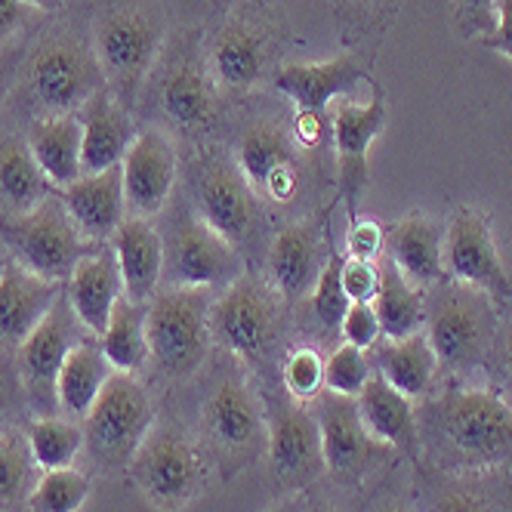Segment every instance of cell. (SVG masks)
<instances>
[{
  "instance_id": "cell-1",
  "label": "cell",
  "mask_w": 512,
  "mask_h": 512,
  "mask_svg": "<svg viewBox=\"0 0 512 512\" xmlns=\"http://www.w3.org/2000/svg\"><path fill=\"white\" fill-rule=\"evenodd\" d=\"M414 417L435 469L472 472L512 460V405L494 392L451 389L426 401Z\"/></svg>"
},
{
  "instance_id": "cell-2",
  "label": "cell",
  "mask_w": 512,
  "mask_h": 512,
  "mask_svg": "<svg viewBox=\"0 0 512 512\" xmlns=\"http://www.w3.org/2000/svg\"><path fill=\"white\" fill-rule=\"evenodd\" d=\"M167 38L164 0H99L93 19V50L108 90L127 108L152 71Z\"/></svg>"
},
{
  "instance_id": "cell-3",
  "label": "cell",
  "mask_w": 512,
  "mask_h": 512,
  "mask_svg": "<svg viewBox=\"0 0 512 512\" xmlns=\"http://www.w3.org/2000/svg\"><path fill=\"white\" fill-rule=\"evenodd\" d=\"M22 87L38 118L75 115L84 102L108 87L93 44L71 28H53L31 47L22 65Z\"/></svg>"
},
{
  "instance_id": "cell-4",
  "label": "cell",
  "mask_w": 512,
  "mask_h": 512,
  "mask_svg": "<svg viewBox=\"0 0 512 512\" xmlns=\"http://www.w3.org/2000/svg\"><path fill=\"white\" fill-rule=\"evenodd\" d=\"M432 287V297L426 300L429 346L442 368L469 371L488 355L497 334V312L491 297L479 287L448 278Z\"/></svg>"
},
{
  "instance_id": "cell-5",
  "label": "cell",
  "mask_w": 512,
  "mask_h": 512,
  "mask_svg": "<svg viewBox=\"0 0 512 512\" xmlns=\"http://www.w3.org/2000/svg\"><path fill=\"white\" fill-rule=\"evenodd\" d=\"M210 290L207 287H164L149 300L145 337L149 355L164 377H192L207 355L210 331Z\"/></svg>"
},
{
  "instance_id": "cell-6",
  "label": "cell",
  "mask_w": 512,
  "mask_h": 512,
  "mask_svg": "<svg viewBox=\"0 0 512 512\" xmlns=\"http://www.w3.org/2000/svg\"><path fill=\"white\" fill-rule=\"evenodd\" d=\"M284 303L269 281L241 275L207 312L210 340L244 361H266L281 343Z\"/></svg>"
},
{
  "instance_id": "cell-7",
  "label": "cell",
  "mask_w": 512,
  "mask_h": 512,
  "mask_svg": "<svg viewBox=\"0 0 512 512\" xmlns=\"http://www.w3.org/2000/svg\"><path fill=\"white\" fill-rule=\"evenodd\" d=\"M0 238L22 269L56 284L68 281L84 256V235L68 216L62 198H47L25 213L7 216L0 223Z\"/></svg>"
},
{
  "instance_id": "cell-8",
  "label": "cell",
  "mask_w": 512,
  "mask_h": 512,
  "mask_svg": "<svg viewBox=\"0 0 512 512\" xmlns=\"http://www.w3.org/2000/svg\"><path fill=\"white\" fill-rule=\"evenodd\" d=\"M130 475L142 497L155 509L176 512L186 509L201 494L204 460L186 432L170 423H158L136 448L130 460Z\"/></svg>"
},
{
  "instance_id": "cell-9",
  "label": "cell",
  "mask_w": 512,
  "mask_h": 512,
  "mask_svg": "<svg viewBox=\"0 0 512 512\" xmlns=\"http://www.w3.org/2000/svg\"><path fill=\"white\" fill-rule=\"evenodd\" d=\"M152 426L155 408L145 386L133 374H112L84 417V445L99 466L118 469L133 460Z\"/></svg>"
},
{
  "instance_id": "cell-10",
  "label": "cell",
  "mask_w": 512,
  "mask_h": 512,
  "mask_svg": "<svg viewBox=\"0 0 512 512\" xmlns=\"http://www.w3.org/2000/svg\"><path fill=\"white\" fill-rule=\"evenodd\" d=\"M155 105L161 118L186 133H198L216 118V81L204 62L198 38L173 44L155 78Z\"/></svg>"
},
{
  "instance_id": "cell-11",
  "label": "cell",
  "mask_w": 512,
  "mask_h": 512,
  "mask_svg": "<svg viewBox=\"0 0 512 512\" xmlns=\"http://www.w3.org/2000/svg\"><path fill=\"white\" fill-rule=\"evenodd\" d=\"M315 420L321 429V451H324V469L343 485L364 482L374 469L389 463L395 448L377 442L364 429L355 398L346 395H324L318 398Z\"/></svg>"
},
{
  "instance_id": "cell-12",
  "label": "cell",
  "mask_w": 512,
  "mask_h": 512,
  "mask_svg": "<svg viewBox=\"0 0 512 512\" xmlns=\"http://www.w3.org/2000/svg\"><path fill=\"white\" fill-rule=\"evenodd\" d=\"M167 287H216L241 278L238 247L213 232L201 216H182L164 241Z\"/></svg>"
},
{
  "instance_id": "cell-13",
  "label": "cell",
  "mask_w": 512,
  "mask_h": 512,
  "mask_svg": "<svg viewBox=\"0 0 512 512\" xmlns=\"http://www.w3.org/2000/svg\"><path fill=\"white\" fill-rule=\"evenodd\" d=\"M198 216L229 244H244L260 229V198L247 186L235 161L207 152L195 170Z\"/></svg>"
},
{
  "instance_id": "cell-14",
  "label": "cell",
  "mask_w": 512,
  "mask_h": 512,
  "mask_svg": "<svg viewBox=\"0 0 512 512\" xmlns=\"http://www.w3.org/2000/svg\"><path fill=\"white\" fill-rule=\"evenodd\" d=\"M278 34L275 19L266 10L241 7L213 34L207 65L219 87L247 90L263 78V68L272 56V41Z\"/></svg>"
},
{
  "instance_id": "cell-15",
  "label": "cell",
  "mask_w": 512,
  "mask_h": 512,
  "mask_svg": "<svg viewBox=\"0 0 512 512\" xmlns=\"http://www.w3.org/2000/svg\"><path fill=\"white\" fill-rule=\"evenodd\" d=\"M81 327L84 324L78 321L68 297L62 294L53 303V309L47 312V318L34 327L31 337L19 346V377L44 417H50V411L59 408L56 380H59V371H62L68 352L78 343H84Z\"/></svg>"
},
{
  "instance_id": "cell-16",
  "label": "cell",
  "mask_w": 512,
  "mask_h": 512,
  "mask_svg": "<svg viewBox=\"0 0 512 512\" xmlns=\"http://www.w3.org/2000/svg\"><path fill=\"white\" fill-rule=\"evenodd\" d=\"M445 275L451 281L485 290L488 297L506 300L512 284L503 272L500 253L488 216L479 207H457L445 229Z\"/></svg>"
},
{
  "instance_id": "cell-17",
  "label": "cell",
  "mask_w": 512,
  "mask_h": 512,
  "mask_svg": "<svg viewBox=\"0 0 512 512\" xmlns=\"http://www.w3.org/2000/svg\"><path fill=\"white\" fill-rule=\"evenodd\" d=\"M238 170L256 198H269L272 204L294 201L300 192V164L297 142L278 121H256L244 130L238 142Z\"/></svg>"
},
{
  "instance_id": "cell-18",
  "label": "cell",
  "mask_w": 512,
  "mask_h": 512,
  "mask_svg": "<svg viewBox=\"0 0 512 512\" xmlns=\"http://www.w3.org/2000/svg\"><path fill=\"white\" fill-rule=\"evenodd\" d=\"M204 435L223 457H250L260 451L263 438H269V426L263 423V408L253 389L238 380L226 377L213 386L201 411Z\"/></svg>"
},
{
  "instance_id": "cell-19",
  "label": "cell",
  "mask_w": 512,
  "mask_h": 512,
  "mask_svg": "<svg viewBox=\"0 0 512 512\" xmlns=\"http://www.w3.org/2000/svg\"><path fill=\"white\" fill-rule=\"evenodd\" d=\"M324 223H327V210L312 219H303V223L284 226L269 247L266 281L290 303L312 294L324 266L334 256L331 247H327Z\"/></svg>"
},
{
  "instance_id": "cell-20",
  "label": "cell",
  "mask_w": 512,
  "mask_h": 512,
  "mask_svg": "<svg viewBox=\"0 0 512 512\" xmlns=\"http://www.w3.org/2000/svg\"><path fill=\"white\" fill-rule=\"evenodd\" d=\"M269 463L281 488H306L324 472L321 429L300 401H281L269 414Z\"/></svg>"
},
{
  "instance_id": "cell-21",
  "label": "cell",
  "mask_w": 512,
  "mask_h": 512,
  "mask_svg": "<svg viewBox=\"0 0 512 512\" xmlns=\"http://www.w3.org/2000/svg\"><path fill=\"white\" fill-rule=\"evenodd\" d=\"M383 124H386V93L380 84H374L368 105L334 99L331 130H334V145H337L340 192L346 195L352 216H355V204L361 192L368 189V176H371L368 152H371V142L380 136Z\"/></svg>"
},
{
  "instance_id": "cell-22",
  "label": "cell",
  "mask_w": 512,
  "mask_h": 512,
  "mask_svg": "<svg viewBox=\"0 0 512 512\" xmlns=\"http://www.w3.org/2000/svg\"><path fill=\"white\" fill-rule=\"evenodd\" d=\"M417 512H512V472L503 466L420 475Z\"/></svg>"
},
{
  "instance_id": "cell-23",
  "label": "cell",
  "mask_w": 512,
  "mask_h": 512,
  "mask_svg": "<svg viewBox=\"0 0 512 512\" xmlns=\"http://www.w3.org/2000/svg\"><path fill=\"white\" fill-rule=\"evenodd\" d=\"M124 201L130 216L149 219L170 201L176 182V149L161 130H142L121 161Z\"/></svg>"
},
{
  "instance_id": "cell-24",
  "label": "cell",
  "mask_w": 512,
  "mask_h": 512,
  "mask_svg": "<svg viewBox=\"0 0 512 512\" xmlns=\"http://www.w3.org/2000/svg\"><path fill=\"white\" fill-rule=\"evenodd\" d=\"M62 294V284L38 278L16 260L0 266V346L19 349Z\"/></svg>"
},
{
  "instance_id": "cell-25",
  "label": "cell",
  "mask_w": 512,
  "mask_h": 512,
  "mask_svg": "<svg viewBox=\"0 0 512 512\" xmlns=\"http://www.w3.org/2000/svg\"><path fill=\"white\" fill-rule=\"evenodd\" d=\"M59 198L68 210V216L75 219L78 232L87 241H105L118 232L124 223V173L121 164L108 167L102 173H87L71 186L59 189Z\"/></svg>"
},
{
  "instance_id": "cell-26",
  "label": "cell",
  "mask_w": 512,
  "mask_h": 512,
  "mask_svg": "<svg viewBox=\"0 0 512 512\" xmlns=\"http://www.w3.org/2000/svg\"><path fill=\"white\" fill-rule=\"evenodd\" d=\"M81 127H84V149H81V170L102 173L108 167H118L133 145V118L130 108L102 87L93 93L81 108Z\"/></svg>"
},
{
  "instance_id": "cell-27",
  "label": "cell",
  "mask_w": 512,
  "mask_h": 512,
  "mask_svg": "<svg viewBox=\"0 0 512 512\" xmlns=\"http://www.w3.org/2000/svg\"><path fill=\"white\" fill-rule=\"evenodd\" d=\"M65 297L87 331L93 337H102L108 318H112V309L124 297V278L115 250H96L90 256H81L68 278Z\"/></svg>"
},
{
  "instance_id": "cell-28",
  "label": "cell",
  "mask_w": 512,
  "mask_h": 512,
  "mask_svg": "<svg viewBox=\"0 0 512 512\" xmlns=\"http://www.w3.org/2000/svg\"><path fill=\"white\" fill-rule=\"evenodd\" d=\"M364 75L368 65L358 56H337L327 62H290L275 68L272 84L297 102V108L324 112L327 102L349 93Z\"/></svg>"
},
{
  "instance_id": "cell-29",
  "label": "cell",
  "mask_w": 512,
  "mask_h": 512,
  "mask_svg": "<svg viewBox=\"0 0 512 512\" xmlns=\"http://www.w3.org/2000/svg\"><path fill=\"white\" fill-rule=\"evenodd\" d=\"M386 253L417 287H432L445 281V229L423 213H411L386 232Z\"/></svg>"
},
{
  "instance_id": "cell-30",
  "label": "cell",
  "mask_w": 512,
  "mask_h": 512,
  "mask_svg": "<svg viewBox=\"0 0 512 512\" xmlns=\"http://www.w3.org/2000/svg\"><path fill=\"white\" fill-rule=\"evenodd\" d=\"M112 250L118 256L124 294L136 303H149L164 275V238L145 219L130 216L112 235Z\"/></svg>"
},
{
  "instance_id": "cell-31",
  "label": "cell",
  "mask_w": 512,
  "mask_h": 512,
  "mask_svg": "<svg viewBox=\"0 0 512 512\" xmlns=\"http://www.w3.org/2000/svg\"><path fill=\"white\" fill-rule=\"evenodd\" d=\"M361 423L368 429L377 442L405 451V454H417L420 438H417V417H414V405L408 395H401L392 383H386L380 374L364 383V389L355 398Z\"/></svg>"
},
{
  "instance_id": "cell-32",
  "label": "cell",
  "mask_w": 512,
  "mask_h": 512,
  "mask_svg": "<svg viewBox=\"0 0 512 512\" xmlns=\"http://www.w3.org/2000/svg\"><path fill=\"white\" fill-rule=\"evenodd\" d=\"M25 139H28V149L50 186L65 189L84 176V170H81V149H84L81 118H75V115L34 118Z\"/></svg>"
},
{
  "instance_id": "cell-33",
  "label": "cell",
  "mask_w": 512,
  "mask_h": 512,
  "mask_svg": "<svg viewBox=\"0 0 512 512\" xmlns=\"http://www.w3.org/2000/svg\"><path fill=\"white\" fill-rule=\"evenodd\" d=\"M112 364H108L102 346L96 343H78L75 349L68 352L59 380H56V401L59 408L75 417L84 420L90 414V408L96 405V398L102 395L105 383L112 380Z\"/></svg>"
},
{
  "instance_id": "cell-34",
  "label": "cell",
  "mask_w": 512,
  "mask_h": 512,
  "mask_svg": "<svg viewBox=\"0 0 512 512\" xmlns=\"http://www.w3.org/2000/svg\"><path fill=\"white\" fill-rule=\"evenodd\" d=\"M371 306L380 318V331L386 340H405V337L423 334V327H426L423 290L401 275L389 256L380 266V290Z\"/></svg>"
},
{
  "instance_id": "cell-35",
  "label": "cell",
  "mask_w": 512,
  "mask_h": 512,
  "mask_svg": "<svg viewBox=\"0 0 512 512\" xmlns=\"http://www.w3.org/2000/svg\"><path fill=\"white\" fill-rule=\"evenodd\" d=\"M374 355H377L380 377L408 398H423L438 371V358L426 334H414L405 340H386L377 346Z\"/></svg>"
},
{
  "instance_id": "cell-36",
  "label": "cell",
  "mask_w": 512,
  "mask_h": 512,
  "mask_svg": "<svg viewBox=\"0 0 512 512\" xmlns=\"http://www.w3.org/2000/svg\"><path fill=\"white\" fill-rule=\"evenodd\" d=\"M47 192L50 182L34 161L28 139L10 136L0 142V207L7 210V216L38 207L50 198Z\"/></svg>"
},
{
  "instance_id": "cell-37",
  "label": "cell",
  "mask_w": 512,
  "mask_h": 512,
  "mask_svg": "<svg viewBox=\"0 0 512 512\" xmlns=\"http://www.w3.org/2000/svg\"><path fill=\"white\" fill-rule=\"evenodd\" d=\"M145 315H149V303H136L124 294L112 309L105 334L99 337L108 364L118 374H139L152 358L149 337H145Z\"/></svg>"
},
{
  "instance_id": "cell-38",
  "label": "cell",
  "mask_w": 512,
  "mask_h": 512,
  "mask_svg": "<svg viewBox=\"0 0 512 512\" xmlns=\"http://www.w3.org/2000/svg\"><path fill=\"white\" fill-rule=\"evenodd\" d=\"M28 435L22 432H0V512H16L28 506V497L38 485Z\"/></svg>"
},
{
  "instance_id": "cell-39",
  "label": "cell",
  "mask_w": 512,
  "mask_h": 512,
  "mask_svg": "<svg viewBox=\"0 0 512 512\" xmlns=\"http://www.w3.org/2000/svg\"><path fill=\"white\" fill-rule=\"evenodd\" d=\"M31 454L44 469H65L75 463L84 448V429L75 420L62 417H41L28 429Z\"/></svg>"
},
{
  "instance_id": "cell-40",
  "label": "cell",
  "mask_w": 512,
  "mask_h": 512,
  "mask_svg": "<svg viewBox=\"0 0 512 512\" xmlns=\"http://www.w3.org/2000/svg\"><path fill=\"white\" fill-rule=\"evenodd\" d=\"M90 497V479L78 469H47L28 497L31 512H78Z\"/></svg>"
},
{
  "instance_id": "cell-41",
  "label": "cell",
  "mask_w": 512,
  "mask_h": 512,
  "mask_svg": "<svg viewBox=\"0 0 512 512\" xmlns=\"http://www.w3.org/2000/svg\"><path fill=\"white\" fill-rule=\"evenodd\" d=\"M340 269H343V256H331V263L324 266L318 284L309 294V309L324 331H340L343 318L352 306L343 290V281H340Z\"/></svg>"
},
{
  "instance_id": "cell-42",
  "label": "cell",
  "mask_w": 512,
  "mask_h": 512,
  "mask_svg": "<svg viewBox=\"0 0 512 512\" xmlns=\"http://www.w3.org/2000/svg\"><path fill=\"white\" fill-rule=\"evenodd\" d=\"M371 380V364L364 358V349L343 343L340 349H334V355L324 361V386L334 395H346V398H358V392L364 389V383Z\"/></svg>"
},
{
  "instance_id": "cell-43",
  "label": "cell",
  "mask_w": 512,
  "mask_h": 512,
  "mask_svg": "<svg viewBox=\"0 0 512 512\" xmlns=\"http://www.w3.org/2000/svg\"><path fill=\"white\" fill-rule=\"evenodd\" d=\"M284 386L294 401L315 398L318 389L324 386V361L312 346H300L284 358Z\"/></svg>"
},
{
  "instance_id": "cell-44",
  "label": "cell",
  "mask_w": 512,
  "mask_h": 512,
  "mask_svg": "<svg viewBox=\"0 0 512 512\" xmlns=\"http://www.w3.org/2000/svg\"><path fill=\"white\" fill-rule=\"evenodd\" d=\"M340 281L349 303H374L380 290V269L374 266V260H355V256H349V260H343Z\"/></svg>"
},
{
  "instance_id": "cell-45",
  "label": "cell",
  "mask_w": 512,
  "mask_h": 512,
  "mask_svg": "<svg viewBox=\"0 0 512 512\" xmlns=\"http://www.w3.org/2000/svg\"><path fill=\"white\" fill-rule=\"evenodd\" d=\"M340 334L349 346H358V349H371L377 346L380 340V318L374 312L371 303H352L346 318H343V327H340Z\"/></svg>"
},
{
  "instance_id": "cell-46",
  "label": "cell",
  "mask_w": 512,
  "mask_h": 512,
  "mask_svg": "<svg viewBox=\"0 0 512 512\" xmlns=\"http://www.w3.org/2000/svg\"><path fill=\"white\" fill-rule=\"evenodd\" d=\"M497 4L500 0H454V16H457V28L472 38V34H488L497 28Z\"/></svg>"
},
{
  "instance_id": "cell-47",
  "label": "cell",
  "mask_w": 512,
  "mask_h": 512,
  "mask_svg": "<svg viewBox=\"0 0 512 512\" xmlns=\"http://www.w3.org/2000/svg\"><path fill=\"white\" fill-rule=\"evenodd\" d=\"M346 247H349V256H355V260H377L386 247V232L374 223V219H352Z\"/></svg>"
},
{
  "instance_id": "cell-48",
  "label": "cell",
  "mask_w": 512,
  "mask_h": 512,
  "mask_svg": "<svg viewBox=\"0 0 512 512\" xmlns=\"http://www.w3.org/2000/svg\"><path fill=\"white\" fill-rule=\"evenodd\" d=\"M327 133H331V118L327 112H312V108H297L294 121H290V136L300 149H321Z\"/></svg>"
},
{
  "instance_id": "cell-49",
  "label": "cell",
  "mask_w": 512,
  "mask_h": 512,
  "mask_svg": "<svg viewBox=\"0 0 512 512\" xmlns=\"http://www.w3.org/2000/svg\"><path fill=\"white\" fill-rule=\"evenodd\" d=\"M482 44L512 59V0H500L497 4V28L488 38H482Z\"/></svg>"
},
{
  "instance_id": "cell-50",
  "label": "cell",
  "mask_w": 512,
  "mask_h": 512,
  "mask_svg": "<svg viewBox=\"0 0 512 512\" xmlns=\"http://www.w3.org/2000/svg\"><path fill=\"white\" fill-rule=\"evenodd\" d=\"M488 352L494 355V368H497V374L512 386V315L503 321V327H497V334H494Z\"/></svg>"
},
{
  "instance_id": "cell-51",
  "label": "cell",
  "mask_w": 512,
  "mask_h": 512,
  "mask_svg": "<svg viewBox=\"0 0 512 512\" xmlns=\"http://www.w3.org/2000/svg\"><path fill=\"white\" fill-rule=\"evenodd\" d=\"M25 16H28L25 0H0V50L25 25Z\"/></svg>"
},
{
  "instance_id": "cell-52",
  "label": "cell",
  "mask_w": 512,
  "mask_h": 512,
  "mask_svg": "<svg viewBox=\"0 0 512 512\" xmlns=\"http://www.w3.org/2000/svg\"><path fill=\"white\" fill-rule=\"evenodd\" d=\"M368 512H417V506L408 503V500H401V497H395V494H383V497H377L368 506Z\"/></svg>"
},
{
  "instance_id": "cell-53",
  "label": "cell",
  "mask_w": 512,
  "mask_h": 512,
  "mask_svg": "<svg viewBox=\"0 0 512 512\" xmlns=\"http://www.w3.org/2000/svg\"><path fill=\"white\" fill-rule=\"evenodd\" d=\"M10 78H13V62L10 56H0V105L10 96Z\"/></svg>"
},
{
  "instance_id": "cell-54",
  "label": "cell",
  "mask_w": 512,
  "mask_h": 512,
  "mask_svg": "<svg viewBox=\"0 0 512 512\" xmlns=\"http://www.w3.org/2000/svg\"><path fill=\"white\" fill-rule=\"evenodd\" d=\"M65 4V0H25V7L31 10H44V13H53Z\"/></svg>"
},
{
  "instance_id": "cell-55",
  "label": "cell",
  "mask_w": 512,
  "mask_h": 512,
  "mask_svg": "<svg viewBox=\"0 0 512 512\" xmlns=\"http://www.w3.org/2000/svg\"><path fill=\"white\" fill-rule=\"evenodd\" d=\"M306 506L300 503V500H284V503H275L269 512H303Z\"/></svg>"
},
{
  "instance_id": "cell-56",
  "label": "cell",
  "mask_w": 512,
  "mask_h": 512,
  "mask_svg": "<svg viewBox=\"0 0 512 512\" xmlns=\"http://www.w3.org/2000/svg\"><path fill=\"white\" fill-rule=\"evenodd\" d=\"M303 512H337V509H334L331 503H324V500H315V503H312L309 509H303Z\"/></svg>"
}]
</instances>
